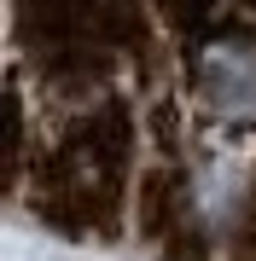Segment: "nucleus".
I'll list each match as a JSON object with an SVG mask.
<instances>
[{"label": "nucleus", "instance_id": "1", "mask_svg": "<svg viewBox=\"0 0 256 261\" xmlns=\"http://www.w3.org/2000/svg\"><path fill=\"white\" fill-rule=\"evenodd\" d=\"M180 82L204 116L227 128H256V12H227L204 29H187Z\"/></svg>", "mask_w": 256, "mask_h": 261}]
</instances>
